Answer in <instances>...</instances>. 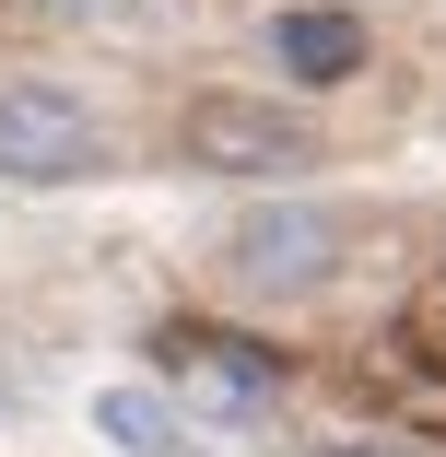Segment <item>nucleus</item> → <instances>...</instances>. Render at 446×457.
<instances>
[{
	"label": "nucleus",
	"mask_w": 446,
	"mask_h": 457,
	"mask_svg": "<svg viewBox=\"0 0 446 457\" xmlns=\"http://www.w3.org/2000/svg\"><path fill=\"white\" fill-rule=\"evenodd\" d=\"M176 153H189L200 176H223V188H282V176L317 164V129L282 95H200L189 118H176Z\"/></svg>",
	"instance_id": "obj_1"
},
{
	"label": "nucleus",
	"mask_w": 446,
	"mask_h": 457,
	"mask_svg": "<svg viewBox=\"0 0 446 457\" xmlns=\"http://www.w3.org/2000/svg\"><path fill=\"white\" fill-rule=\"evenodd\" d=\"M329 270H341V223L317 200H258L235 235H223V282L258 294V305H294V294H329Z\"/></svg>",
	"instance_id": "obj_2"
},
{
	"label": "nucleus",
	"mask_w": 446,
	"mask_h": 457,
	"mask_svg": "<svg viewBox=\"0 0 446 457\" xmlns=\"http://www.w3.org/2000/svg\"><path fill=\"white\" fill-rule=\"evenodd\" d=\"M106 164V129L71 82H0V188H71Z\"/></svg>",
	"instance_id": "obj_3"
},
{
	"label": "nucleus",
	"mask_w": 446,
	"mask_h": 457,
	"mask_svg": "<svg viewBox=\"0 0 446 457\" xmlns=\"http://www.w3.org/2000/svg\"><path fill=\"white\" fill-rule=\"evenodd\" d=\"M164 363H176L200 422H271L282 411V352H258L235 328H164Z\"/></svg>",
	"instance_id": "obj_4"
},
{
	"label": "nucleus",
	"mask_w": 446,
	"mask_h": 457,
	"mask_svg": "<svg viewBox=\"0 0 446 457\" xmlns=\"http://www.w3.org/2000/svg\"><path fill=\"white\" fill-rule=\"evenodd\" d=\"M271 47H282V82H294V95H329V82H352V71H365V12L294 0V12L271 24Z\"/></svg>",
	"instance_id": "obj_5"
},
{
	"label": "nucleus",
	"mask_w": 446,
	"mask_h": 457,
	"mask_svg": "<svg viewBox=\"0 0 446 457\" xmlns=\"http://www.w3.org/2000/svg\"><path fill=\"white\" fill-rule=\"evenodd\" d=\"M95 434L130 445V457H176V445H189V411H164L153 387H106L95 399Z\"/></svg>",
	"instance_id": "obj_6"
}]
</instances>
